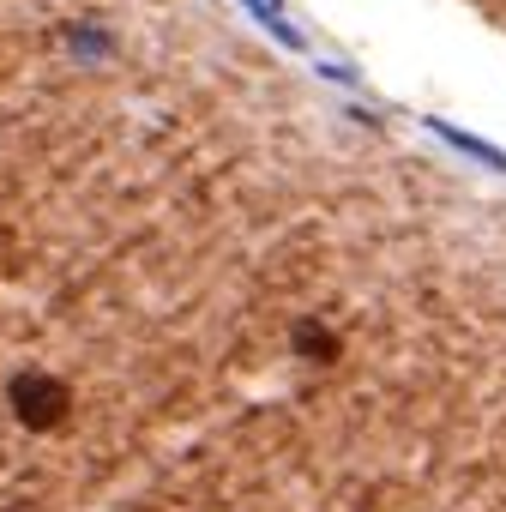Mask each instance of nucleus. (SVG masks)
<instances>
[{"instance_id": "1", "label": "nucleus", "mask_w": 506, "mask_h": 512, "mask_svg": "<svg viewBox=\"0 0 506 512\" xmlns=\"http://www.w3.org/2000/svg\"><path fill=\"white\" fill-rule=\"evenodd\" d=\"M67 410H73V392H67L55 374H19V380H13V416H19L25 428L49 434V428L67 422Z\"/></svg>"}, {"instance_id": "2", "label": "nucleus", "mask_w": 506, "mask_h": 512, "mask_svg": "<svg viewBox=\"0 0 506 512\" xmlns=\"http://www.w3.org/2000/svg\"><path fill=\"white\" fill-rule=\"evenodd\" d=\"M290 344H296V356H302V362H320V368H332V362H338V350H344V344H338V332H332V326H320V320H302V326L290 332Z\"/></svg>"}]
</instances>
